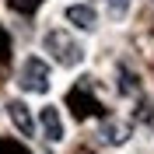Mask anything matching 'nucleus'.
<instances>
[{"instance_id": "nucleus-1", "label": "nucleus", "mask_w": 154, "mask_h": 154, "mask_svg": "<svg viewBox=\"0 0 154 154\" xmlns=\"http://www.w3.org/2000/svg\"><path fill=\"white\" fill-rule=\"evenodd\" d=\"M42 49L56 60L60 67H77V63L84 60V46H81L77 38H70L67 28H49L46 35H42Z\"/></svg>"}, {"instance_id": "nucleus-2", "label": "nucleus", "mask_w": 154, "mask_h": 154, "mask_svg": "<svg viewBox=\"0 0 154 154\" xmlns=\"http://www.w3.org/2000/svg\"><path fill=\"white\" fill-rule=\"evenodd\" d=\"M18 84L25 91H32V95H46L49 91V63L42 56H28L21 63V81Z\"/></svg>"}, {"instance_id": "nucleus-3", "label": "nucleus", "mask_w": 154, "mask_h": 154, "mask_svg": "<svg viewBox=\"0 0 154 154\" xmlns=\"http://www.w3.org/2000/svg\"><path fill=\"white\" fill-rule=\"evenodd\" d=\"M38 126H42V137L60 144L63 140V119H60V109L56 105H42L38 109Z\"/></svg>"}, {"instance_id": "nucleus-4", "label": "nucleus", "mask_w": 154, "mask_h": 154, "mask_svg": "<svg viewBox=\"0 0 154 154\" xmlns=\"http://www.w3.org/2000/svg\"><path fill=\"white\" fill-rule=\"evenodd\" d=\"M63 18H67L74 28H81V32H95L98 28V14H95L91 4H70V7L63 11Z\"/></svg>"}, {"instance_id": "nucleus-5", "label": "nucleus", "mask_w": 154, "mask_h": 154, "mask_svg": "<svg viewBox=\"0 0 154 154\" xmlns=\"http://www.w3.org/2000/svg\"><path fill=\"white\" fill-rule=\"evenodd\" d=\"M7 116H11V123L18 126V133H21V137H35V119H32L28 105H25L21 98H14V102L7 105Z\"/></svg>"}, {"instance_id": "nucleus-6", "label": "nucleus", "mask_w": 154, "mask_h": 154, "mask_svg": "<svg viewBox=\"0 0 154 154\" xmlns=\"http://www.w3.org/2000/svg\"><path fill=\"white\" fill-rule=\"evenodd\" d=\"M98 137H102L105 144H112V147H123L126 140H130V123H123V119H105V123L98 126Z\"/></svg>"}, {"instance_id": "nucleus-7", "label": "nucleus", "mask_w": 154, "mask_h": 154, "mask_svg": "<svg viewBox=\"0 0 154 154\" xmlns=\"http://www.w3.org/2000/svg\"><path fill=\"white\" fill-rule=\"evenodd\" d=\"M126 11H130V0H109V14H112L116 21L126 18Z\"/></svg>"}]
</instances>
